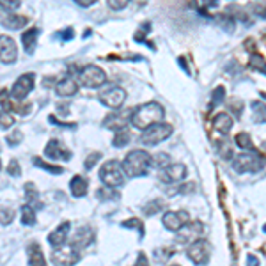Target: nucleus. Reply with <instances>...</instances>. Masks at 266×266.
I'll return each mask as SVG.
<instances>
[{
  "label": "nucleus",
  "mask_w": 266,
  "mask_h": 266,
  "mask_svg": "<svg viewBox=\"0 0 266 266\" xmlns=\"http://www.w3.org/2000/svg\"><path fill=\"white\" fill-rule=\"evenodd\" d=\"M164 106L158 103H146V105L137 106L130 115V123L138 130H147L155 124L162 123L164 119Z\"/></svg>",
  "instance_id": "1"
},
{
  "label": "nucleus",
  "mask_w": 266,
  "mask_h": 266,
  "mask_svg": "<svg viewBox=\"0 0 266 266\" xmlns=\"http://www.w3.org/2000/svg\"><path fill=\"white\" fill-rule=\"evenodd\" d=\"M121 167H123V172L128 177L146 176L147 168L151 167V155L144 149H133L124 156Z\"/></svg>",
  "instance_id": "2"
},
{
  "label": "nucleus",
  "mask_w": 266,
  "mask_h": 266,
  "mask_svg": "<svg viewBox=\"0 0 266 266\" xmlns=\"http://www.w3.org/2000/svg\"><path fill=\"white\" fill-rule=\"evenodd\" d=\"M266 165L265 158L257 153H239L238 156L233 158V168L239 174H252L263 170Z\"/></svg>",
  "instance_id": "3"
},
{
  "label": "nucleus",
  "mask_w": 266,
  "mask_h": 266,
  "mask_svg": "<svg viewBox=\"0 0 266 266\" xmlns=\"http://www.w3.org/2000/svg\"><path fill=\"white\" fill-rule=\"evenodd\" d=\"M100 179L108 188H121L124 185V172L123 167L117 160H108L100 168Z\"/></svg>",
  "instance_id": "4"
},
{
  "label": "nucleus",
  "mask_w": 266,
  "mask_h": 266,
  "mask_svg": "<svg viewBox=\"0 0 266 266\" xmlns=\"http://www.w3.org/2000/svg\"><path fill=\"white\" fill-rule=\"evenodd\" d=\"M172 126L168 123H158L151 128L144 130V133L140 135V142L144 146H156L160 142L167 140L172 135Z\"/></svg>",
  "instance_id": "5"
},
{
  "label": "nucleus",
  "mask_w": 266,
  "mask_h": 266,
  "mask_svg": "<svg viewBox=\"0 0 266 266\" xmlns=\"http://www.w3.org/2000/svg\"><path fill=\"white\" fill-rule=\"evenodd\" d=\"M78 76H80V84L84 85V87H89V89L101 87V85L106 82V73L101 69V67L94 66V64L85 66L84 69L80 71Z\"/></svg>",
  "instance_id": "6"
},
{
  "label": "nucleus",
  "mask_w": 266,
  "mask_h": 266,
  "mask_svg": "<svg viewBox=\"0 0 266 266\" xmlns=\"http://www.w3.org/2000/svg\"><path fill=\"white\" fill-rule=\"evenodd\" d=\"M186 256L190 257V261L195 265H206L211 256V243L202 238L195 239L194 243H190L186 248Z\"/></svg>",
  "instance_id": "7"
},
{
  "label": "nucleus",
  "mask_w": 266,
  "mask_h": 266,
  "mask_svg": "<svg viewBox=\"0 0 266 266\" xmlns=\"http://www.w3.org/2000/svg\"><path fill=\"white\" fill-rule=\"evenodd\" d=\"M98 100L105 106H108V108L117 110V108H121L123 103L126 101V91H124L123 87H119V85H108V87H105L101 93H100Z\"/></svg>",
  "instance_id": "8"
},
{
  "label": "nucleus",
  "mask_w": 266,
  "mask_h": 266,
  "mask_svg": "<svg viewBox=\"0 0 266 266\" xmlns=\"http://www.w3.org/2000/svg\"><path fill=\"white\" fill-rule=\"evenodd\" d=\"M52 261L55 266H73L80 261V252L73 245H62L52 252Z\"/></svg>",
  "instance_id": "9"
},
{
  "label": "nucleus",
  "mask_w": 266,
  "mask_h": 266,
  "mask_svg": "<svg viewBox=\"0 0 266 266\" xmlns=\"http://www.w3.org/2000/svg\"><path fill=\"white\" fill-rule=\"evenodd\" d=\"M176 234L177 243H194L195 239H200V236L204 234V224L199 220L186 222Z\"/></svg>",
  "instance_id": "10"
},
{
  "label": "nucleus",
  "mask_w": 266,
  "mask_h": 266,
  "mask_svg": "<svg viewBox=\"0 0 266 266\" xmlns=\"http://www.w3.org/2000/svg\"><path fill=\"white\" fill-rule=\"evenodd\" d=\"M34 80H35L34 73H25V75H22L14 82L13 89L9 91V96L13 98V100H16V101L23 100V98L34 89Z\"/></svg>",
  "instance_id": "11"
},
{
  "label": "nucleus",
  "mask_w": 266,
  "mask_h": 266,
  "mask_svg": "<svg viewBox=\"0 0 266 266\" xmlns=\"http://www.w3.org/2000/svg\"><path fill=\"white\" fill-rule=\"evenodd\" d=\"M18 59V48L13 37L9 35H0V62L4 64H13Z\"/></svg>",
  "instance_id": "12"
},
{
  "label": "nucleus",
  "mask_w": 266,
  "mask_h": 266,
  "mask_svg": "<svg viewBox=\"0 0 266 266\" xmlns=\"http://www.w3.org/2000/svg\"><path fill=\"white\" fill-rule=\"evenodd\" d=\"M186 222H190L186 211H167L164 217H162V224H164L168 231H172V233H177Z\"/></svg>",
  "instance_id": "13"
},
{
  "label": "nucleus",
  "mask_w": 266,
  "mask_h": 266,
  "mask_svg": "<svg viewBox=\"0 0 266 266\" xmlns=\"http://www.w3.org/2000/svg\"><path fill=\"white\" fill-rule=\"evenodd\" d=\"M29 23V18L22 16V14H16L13 11H4L0 9V25L5 27V29H11V31H18Z\"/></svg>",
  "instance_id": "14"
},
{
  "label": "nucleus",
  "mask_w": 266,
  "mask_h": 266,
  "mask_svg": "<svg viewBox=\"0 0 266 266\" xmlns=\"http://www.w3.org/2000/svg\"><path fill=\"white\" fill-rule=\"evenodd\" d=\"M44 155L48 156L50 160H62V162H67V160H71V151L67 149L62 142L55 140V138H52V140L46 144V147H44Z\"/></svg>",
  "instance_id": "15"
},
{
  "label": "nucleus",
  "mask_w": 266,
  "mask_h": 266,
  "mask_svg": "<svg viewBox=\"0 0 266 266\" xmlns=\"http://www.w3.org/2000/svg\"><path fill=\"white\" fill-rule=\"evenodd\" d=\"M130 115L128 112H114V114H108L103 121V128L106 130H114V132H121V130H126L130 123Z\"/></svg>",
  "instance_id": "16"
},
{
  "label": "nucleus",
  "mask_w": 266,
  "mask_h": 266,
  "mask_svg": "<svg viewBox=\"0 0 266 266\" xmlns=\"http://www.w3.org/2000/svg\"><path fill=\"white\" fill-rule=\"evenodd\" d=\"M188 174V168L183 164H170L167 168L162 170V179L167 183H174V181H183Z\"/></svg>",
  "instance_id": "17"
},
{
  "label": "nucleus",
  "mask_w": 266,
  "mask_h": 266,
  "mask_svg": "<svg viewBox=\"0 0 266 266\" xmlns=\"http://www.w3.org/2000/svg\"><path fill=\"white\" fill-rule=\"evenodd\" d=\"M94 241V231L91 229V227H80V229H76L75 236H73V241H71V245L78 250V248H85L89 247V245Z\"/></svg>",
  "instance_id": "18"
},
{
  "label": "nucleus",
  "mask_w": 266,
  "mask_h": 266,
  "mask_svg": "<svg viewBox=\"0 0 266 266\" xmlns=\"http://www.w3.org/2000/svg\"><path fill=\"white\" fill-rule=\"evenodd\" d=\"M69 227H71L69 222H62L57 229L52 231L48 234V243L52 245V247H62V245L66 243L67 234H69Z\"/></svg>",
  "instance_id": "19"
},
{
  "label": "nucleus",
  "mask_w": 266,
  "mask_h": 266,
  "mask_svg": "<svg viewBox=\"0 0 266 266\" xmlns=\"http://www.w3.org/2000/svg\"><path fill=\"white\" fill-rule=\"evenodd\" d=\"M55 93L62 98L75 96V94L78 93V84H76L75 78L66 76V78H62L61 82H57V85H55Z\"/></svg>",
  "instance_id": "20"
},
{
  "label": "nucleus",
  "mask_w": 266,
  "mask_h": 266,
  "mask_svg": "<svg viewBox=\"0 0 266 266\" xmlns=\"http://www.w3.org/2000/svg\"><path fill=\"white\" fill-rule=\"evenodd\" d=\"M233 124H234V121H233L229 112H220V114L213 117V128L217 130L218 133H222V135H227L229 130L233 128Z\"/></svg>",
  "instance_id": "21"
},
{
  "label": "nucleus",
  "mask_w": 266,
  "mask_h": 266,
  "mask_svg": "<svg viewBox=\"0 0 266 266\" xmlns=\"http://www.w3.org/2000/svg\"><path fill=\"white\" fill-rule=\"evenodd\" d=\"M39 34H41V31L37 29V27H32V29H29V31L23 32L22 43H23V50H25V53L32 55V53L35 52V44H37V37H39Z\"/></svg>",
  "instance_id": "22"
},
{
  "label": "nucleus",
  "mask_w": 266,
  "mask_h": 266,
  "mask_svg": "<svg viewBox=\"0 0 266 266\" xmlns=\"http://www.w3.org/2000/svg\"><path fill=\"white\" fill-rule=\"evenodd\" d=\"M27 254H29V266H46L44 252L39 243L32 241V243L29 245V248H27Z\"/></svg>",
  "instance_id": "23"
},
{
  "label": "nucleus",
  "mask_w": 266,
  "mask_h": 266,
  "mask_svg": "<svg viewBox=\"0 0 266 266\" xmlns=\"http://www.w3.org/2000/svg\"><path fill=\"white\" fill-rule=\"evenodd\" d=\"M87 186H89L87 179L82 176H75L69 181V188H71L73 197H84V195L87 194Z\"/></svg>",
  "instance_id": "24"
},
{
  "label": "nucleus",
  "mask_w": 266,
  "mask_h": 266,
  "mask_svg": "<svg viewBox=\"0 0 266 266\" xmlns=\"http://www.w3.org/2000/svg\"><path fill=\"white\" fill-rule=\"evenodd\" d=\"M25 195L31 208H43V202H39V190L35 188L34 183H27L25 185Z\"/></svg>",
  "instance_id": "25"
},
{
  "label": "nucleus",
  "mask_w": 266,
  "mask_h": 266,
  "mask_svg": "<svg viewBox=\"0 0 266 266\" xmlns=\"http://www.w3.org/2000/svg\"><path fill=\"white\" fill-rule=\"evenodd\" d=\"M215 22H217L218 27H222V29L227 32H234V29H236L234 18L231 16V14H217Z\"/></svg>",
  "instance_id": "26"
},
{
  "label": "nucleus",
  "mask_w": 266,
  "mask_h": 266,
  "mask_svg": "<svg viewBox=\"0 0 266 266\" xmlns=\"http://www.w3.org/2000/svg\"><path fill=\"white\" fill-rule=\"evenodd\" d=\"M20 213H22V224L23 226H34L35 224V209L31 208L29 204H23L22 209H20Z\"/></svg>",
  "instance_id": "27"
},
{
  "label": "nucleus",
  "mask_w": 266,
  "mask_h": 266,
  "mask_svg": "<svg viewBox=\"0 0 266 266\" xmlns=\"http://www.w3.org/2000/svg\"><path fill=\"white\" fill-rule=\"evenodd\" d=\"M34 165H35V167L43 168V170H46V172H50V174H62V172H64V168H62V167L48 164V162L41 160L39 156H34Z\"/></svg>",
  "instance_id": "28"
},
{
  "label": "nucleus",
  "mask_w": 266,
  "mask_h": 266,
  "mask_svg": "<svg viewBox=\"0 0 266 266\" xmlns=\"http://www.w3.org/2000/svg\"><path fill=\"white\" fill-rule=\"evenodd\" d=\"M252 112L256 123H266V103L252 101Z\"/></svg>",
  "instance_id": "29"
},
{
  "label": "nucleus",
  "mask_w": 266,
  "mask_h": 266,
  "mask_svg": "<svg viewBox=\"0 0 266 266\" xmlns=\"http://www.w3.org/2000/svg\"><path fill=\"white\" fill-rule=\"evenodd\" d=\"M151 165L164 170V168H167L170 165V156L167 153H158V155L151 156Z\"/></svg>",
  "instance_id": "30"
},
{
  "label": "nucleus",
  "mask_w": 266,
  "mask_h": 266,
  "mask_svg": "<svg viewBox=\"0 0 266 266\" xmlns=\"http://www.w3.org/2000/svg\"><path fill=\"white\" fill-rule=\"evenodd\" d=\"M96 197L100 200H114L119 199V194L114 190V188H108V186H101L96 190Z\"/></svg>",
  "instance_id": "31"
},
{
  "label": "nucleus",
  "mask_w": 266,
  "mask_h": 266,
  "mask_svg": "<svg viewBox=\"0 0 266 266\" xmlns=\"http://www.w3.org/2000/svg\"><path fill=\"white\" fill-rule=\"evenodd\" d=\"M130 138H132V135L128 133V130H121V132H115L112 144H114L115 147H124L130 142Z\"/></svg>",
  "instance_id": "32"
},
{
  "label": "nucleus",
  "mask_w": 266,
  "mask_h": 266,
  "mask_svg": "<svg viewBox=\"0 0 266 266\" xmlns=\"http://www.w3.org/2000/svg\"><path fill=\"white\" fill-rule=\"evenodd\" d=\"M234 140H236V144H238L239 149H245V151L252 149V138H250V135H248V133H245V132L238 133Z\"/></svg>",
  "instance_id": "33"
},
{
  "label": "nucleus",
  "mask_w": 266,
  "mask_h": 266,
  "mask_svg": "<svg viewBox=\"0 0 266 266\" xmlns=\"http://www.w3.org/2000/svg\"><path fill=\"white\" fill-rule=\"evenodd\" d=\"M224 100H226V89L218 85L211 94V106H218L220 103H224Z\"/></svg>",
  "instance_id": "34"
},
{
  "label": "nucleus",
  "mask_w": 266,
  "mask_h": 266,
  "mask_svg": "<svg viewBox=\"0 0 266 266\" xmlns=\"http://www.w3.org/2000/svg\"><path fill=\"white\" fill-rule=\"evenodd\" d=\"M142 209H144V213H146L147 217H153L155 213H158V211L164 209V204L160 202V200H151V202H147Z\"/></svg>",
  "instance_id": "35"
},
{
  "label": "nucleus",
  "mask_w": 266,
  "mask_h": 266,
  "mask_svg": "<svg viewBox=\"0 0 266 266\" xmlns=\"http://www.w3.org/2000/svg\"><path fill=\"white\" fill-rule=\"evenodd\" d=\"M217 149H218V153H220V156L224 160L234 158V155H233V149H231V146L227 144V142H224V140L217 142Z\"/></svg>",
  "instance_id": "36"
},
{
  "label": "nucleus",
  "mask_w": 266,
  "mask_h": 266,
  "mask_svg": "<svg viewBox=\"0 0 266 266\" xmlns=\"http://www.w3.org/2000/svg\"><path fill=\"white\" fill-rule=\"evenodd\" d=\"M13 124H14V117L11 115V112L0 110V128L7 130V128H11Z\"/></svg>",
  "instance_id": "37"
},
{
  "label": "nucleus",
  "mask_w": 266,
  "mask_h": 266,
  "mask_svg": "<svg viewBox=\"0 0 266 266\" xmlns=\"http://www.w3.org/2000/svg\"><path fill=\"white\" fill-rule=\"evenodd\" d=\"M250 66H252L254 69L261 71L263 75H266V61L261 55H252V57H250Z\"/></svg>",
  "instance_id": "38"
},
{
  "label": "nucleus",
  "mask_w": 266,
  "mask_h": 266,
  "mask_svg": "<svg viewBox=\"0 0 266 266\" xmlns=\"http://www.w3.org/2000/svg\"><path fill=\"white\" fill-rule=\"evenodd\" d=\"M22 140H23V133L20 130H14V132H11L5 137V142H7L9 146H18V144H22Z\"/></svg>",
  "instance_id": "39"
},
{
  "label": "nucleus",
  "mask_w": 266,
  "mask_h": 266,
  "mask_svg": "<svg viewBox=\"0 0 266 266\" xmlns=\"http://www.w3.org/2000/svg\"><path fill=\"white\" fill-rule=\"evenodd\" d=\"M13 220H14V211H13V209H9V208L0 209V224H2V226H9Z\"/></svg>",
  "instance_id": "40"
},
{
  "label": "nucleus",
  "mask_w": 266,
  "mask_h": 266,
  "mask_svg": "<svg viewBox=\"0 0 266 266\" xmlns=\"http://www.w3.org/2000/svg\"><path fill=\"white\" fill-rule=\"evenodd\" d=\"M123 227H128V229H132V227H135V229L140 233L142 236H144V224H142L138 218H130V220H124L123 222Z\"/></svg>",
  "instance_id": "41"
},
{
  "label": "nucleus",
  "mask_w": 266,
  "mask_h": 266,
  "mask_svg": "<svg viewBox=\"0 0 266 266\" xmlns=\"http://www.w3.org/2000/svg\"><path fill=\"white\" fill-rule=\"evenodd\" d=\"M7 172L11 174V176H14V177H20V176H22V167H20V162H18V160L13 158L11 162H9Z\"/></svg>",
  "instance_id": "42"
},
{
  "label": "nucleus",
  "mask_w": 266,
  "mask_h": 266,
  "mask_svg": "<svg viewBox=\"0 0 266 266\" xmlns=\"http://www.w3.org/2000/svg\"><path fill=\"white\" fill-rule=\"evenodd\" d=\"M22 2H13V0H0V9H4V11H16L20 9Z\"/></svg>",
  "instance_id": "43"
},
{
  "label": "nucleus",
  "mask_w": 266,
  "mask_h": 266,
  "mask_svg": "<svg viewBox=\"0 0 266 266\" xmlns=\"http://www.w3.org/2000/svg\"><path fill=\"white\" fill-rule=\"evenodd\" d=\"M100 158H101V153H98V151H96V153H91V155H89V158L84 162V167L87 168V170H91V168L98 164V160H100Z\"/></svg>",
  "instance_id": "44"
},
{
  "label": "nucleus",
  "mask_w": 266,
  "mask_h": 266,
  "mask_svg": "<svg viewBox=\"0 0 266 266\" xmlns=\"http://www.w3.org/2000/svg\"><path fill=\"white\" fill-rule=\"evenodd\" d=\"M55 37L61 39V41H71L73 37H75V32H73V29H62L61 32L55 34Z\"/></svg>",
  "instance_id": "45"
},
{
  "label": "nucleus",
  "mask_w": 266,
  "mask_h": 266,
  "mask_svg": "<svg viewBox=\"0 0 266 266\" xmlns=\"http://www.w3.org/2000/svg\"><path fill=\"white\" fill-rule=\"evenodd\" d=\"M252 11L257 14V16H261L263 20H266V2H261V4H254L252 5Z\"/></svg>",
  "instance_id": "46"
},
{
  "label": "nucleus",
  "mask_w": 266,
  "mask_h": 266,
  "mask_svg": "<svg viewBox=\"0 0 266 266\" xmlns=\"http://www.w3.org/2000/svg\"><path fill=\"white\" fill-rule=\"evenodd\" d=\"M128 5V0H110L108 2V7L114 9V11H121V9H124Z\"/></svg>",
  "instance_id": "47"
},
{
  "label": "nucleus",
  "mask_w": 266,
  "mask_h": 266,
  "mask_svg": "<svg viewBox=\"0 0 266 266\" xmlns=\"http://www.w3.org/2000/svg\"><path fill=\"white\" fill-rule=\"evenodd\" d=\"M229 108L231 112H234V114H241V112H243V101L233 100V101H229Z\"/></svg>",
  "instance_id": "48"
},
{
  "label": "nucleus",
  "mask_w": 266,
  "mask_h": 266,
  "mask_svg": "<svg viewBox=\"0 0 266 266\" xmlns=\"http://www.w3.org/2000/svg\"><path fill=\"white\" fill-rule=\"evenodd\" d=\"M170 254H172L170 248H158V250H155V256H160L158 261H162V263L167 261V256H170Z\"/></svg>",
  "instance_id": "49"
},
{
  "label": "nucleus",
  "mask_w": 266,
  "mask_h": 266,
  "mask_svg": "<svg viewBox=\"0 0 266 266\" xmlns=\"http://www.w3.org/2000/svg\"><path fill=\"white\" fill-rule=\"evenodd\" d=\"M9 100H11V96H9V91H7V89H0V105L5 106V105H7Z\"/></svg>",
  "instance_id": "50"
},
{
  "label": "nucleus",
  "mask_w": 266,
  "mask_h": 266,
  "mask_svg": "<svg viewBox=\"0 0 266 266\" xmlns=\"http://www.w3.org/2000/svg\"><path fill=\"white\" fill-rule=\"evenodd\" d=\"M50 123H52V124H59V126H66V128H76V124H71V123H62V121L55 119L53 115H50Z\"/></svg>",
  "instance_id": "51"
},
{
  "label": "nucleus",
  "mask_w": 266,
  "mask_h": 266,
  "mask_svg": "<svg viewBox=\"0 0 266 266\" xmlns=\"http://www.w3.org/2000/svg\"><path fill=\"white\" fill-rule=\"evenodd\" d=\"M133 266H149V263H147V257H146V254L142 252V254H138V257H137V263Z\"/></svg>",
  "instance_id": "52"
},
{
  "label": "nucleus",
  "mask_w": 266,
  "mask_h": 266,
  "mask_svg": "<svg viewBox=\"0 0 266 266\" xmlns=\"http://www.w3.org/2000/svg\"><path fill=\"white\" fill-rule=\"evenodd\" d=\"M247 266H259V259L252 254H248L247 256Z\"/></svg>",
  "instance_id": "53"
},
{
  "label": "nucleus",
  "mask_w": 266,
  "mask_h": 266,
  "mask_svg": "<svg viewBox=\"0 0 266 266\" xmlns=\"http://www.w3.org/2000/svg\"><path fill=\"white\" fill-rule=\"evenodd\" d=\"M177 62H179V66H181V69L185 71L186 75H190V67H188V64H186L185 57H179V59H177Z\"/></svg>",
  "instance_id": "54"
},
{
  "label": "nucleus",
  "mask_w": 266,
  "mask_h": 266,
  "mask_svg": "<svg viewBox=\"0 0 266 266\" xmlns=\"http://www.w3.org/2000/svg\"><path fill=\"white\" fill-rule=\"evenodd\" d=\"M75 2H76V5H80V7H91L96 0H75Z\"/></svg>",
  "instance_id": "55"
},
{
  "label": "nucleus",
  "mask_w": 266,
  "mask_h": 266,
  "mask_svg": "<svg viewBox=\"0 0 266 266\" xmlns=\"http://www.w3.org/2000/svg\"><path fill=\"white\" fill-rule=\"evenodd\" d=\"M261 98H265V100H266V93H261Z\"/></svg>",
  "instance_id": "56"
},
{
  "label": "nucleus",
  "mask_w": 266,
  "mask_h": 266,
  "mask_svg": "<svg viewBox=\"0 0 266 266\" xmlns=\"http://www.w3.org/2000/svg\"><path fill=\"white\" fill-rule=\"evenodd\" d=\"M263 231H265V233H266V224H265V226H263Z\"/></svg>",
  "instance_id": "57"
},
{
  "label": "nucleus",
  "mask_w": 266,
  "mask_h": 266,
  "mask_svg": "<svg viewBox=\"0 0 266 266\" xmlns=\"http://www.w3.org/2000/svg\"><path fill=\"white\" fill-rule=\"evenodd\" d=\"M0 168H2V162H0Z\"/></svg>",
  "instance_id": "58"
},
{
  "label": "nucleus",
  "mask_w": 266,
  "mask_h": 266,
  "mask_svg": "<svg viewBox=\"0 0 266 266\" xmlns=\"http://www.w3.org/2000/svg\"><path fill=\"white\" fill-rule=\"evenodd\" d=\"M170 266H179V265H170Z\"/></svg>",
  "instance_id": "59"
}]
</instances>
